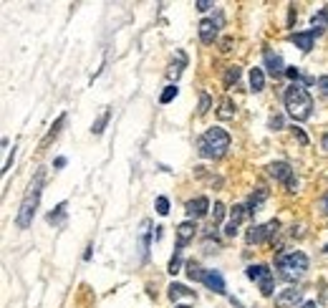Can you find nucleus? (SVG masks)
<instances>
[{
	"label": "nucleus",
	"mask_w": 328,
	"mask_h": 308,
	"mask_svg": "<svg viewBox=\"0 0 328 308\" xmlns=\"http://www.w3.org/2000/svg\"><path fill=\"white\" fill-rule=\"evenodd\" d=\"M43 184H46V169H38V172L33 174V179H31L25 195H23V202H20V210H18V218H15V223H18L20 230H28V228L33 225L36 210H38L41 197H43Z\"/></svg>",
	"instance_id": "obj_1"
},
{
	"label": "nucleus",
	"mask_w": 328,
	"mask_h": 308,
	"mask_svg": "<svg viewBox=\"0 0 328 308\" xmlns=\"http://www.w3.org/2000/svg\"><path fill=\"white\" fill-rule=\"evenodd\" d=\"M285 109H288V114H290V119H295V121H306V119H311V111H313V99H311V94H308V88L303 86V83H290L288 88H285Z\"/></svg>",
	"instance_id": "obj_2"
},
{
	"label": "nucleus",
	"mask_w": 328,
	"mask_h": 308,
	"mask_svg": "<svg viewBox=\"0 0 328 308\" xmlns=\"http://www.w3.org/2000/svg\"><path fill=\"white\" fill-rule=\"evenodd\" d=\"M197 147H199L197 149L199 157H204V159H220V157H225L227 149H230V134L222 127H210L202 134V139H199Z\"/></svg>",
	"instance_id": "obj_3"
},
{
	"label": "nucleus",
	"mask_w": 328,
	"mask_h": 308,
	"mask_svg": "<svg viewBox=\"0 0 328 308\" xmlns=\"http://www.w3.org/2000/svg\"><path fill=\"white\" fill-rule=\"evenodd\" d=\"M275 268H278V275L283 281H295L301 278L306 270H308V255L301 253V250H288V253H280L275 258Z\"/></svg>",
	"instance_id": "obj_4"
},
{
	"label": "nucleus",
	"mask_w": 328,
	"mask_h": 308,
	"mask_svg": "<svg viewBox=\"0 0 328 308\" xmlns=\"http://www.w3.org/2000/svg\"><path fill=\"white\" fill-rule=\"evenodd\" d=\"M267 174H270L273 179L283 182V184L288 187V192H295V190H298V179L293 177V169H290L288 162H273V164L267 167Z\"/></svg>",
	"instance_id": "obj_5"
},
{
	"label": "nucleus",
	"mask_w": 328,
	"mask_h": 308,
	"mask_svg": "<svg viewBox=\"0 0 328 308\" xmlns=\"http://www.w3.org/2000/svg\"><path fill=\"white\" fill-rule=\"evenodd\" d=\"M280 228V223L278 220H270V223H265V225H253L250 230L245 232V242L248 245H258V242H265V240H270L275 232Z\"/></svg>",
	"instance_id": "obj_6"
},
{
	"label": "nucleus",
	"mask_w": 328,
	"mask_h": 308,
	"mask_svg": "<svg viewBox=\"0 0 328 308\" xmlns=\"http://www.w3.org/2000/svg\"><path fill=\"white\" fill-rule=\"evenodd\" d=\"M301 298H303V291L290 286V288H285L275 296V308H295L301 303Z\"/></svg>",
	"instance_id": "obj_7"
},
{
	"label": "nucleus",
	"mask_w": 328,
	"mask_h": 308,
	"mask_svg": "<svg viewBox=\"0 0 328 308\" xmlns=\"http://www.w3.org/2000/svg\"><path fill=\"white\" fill-rule=\"evenodd\" d=\"M212 293H217V296H225L227 293V288H225V278H222V273L220 270H204V281H202Z\"/></svg>",
	"instance_id": "obj_8"
},
{
	"label": "nucleus",
	"mask_w": 328,
	"mask_h": 308,
	"mask_svg": "<svg viewBox=\"0 0 328 308\" xmlns=\"http://www.w3.org/2000/svg\"><path fill=\"white\" fill-rule=\"evenodd\" d=\"M185 210H187V218H204L207 212H210V200L207 197H195V200H190L187 205H185Z\"/></svg>",
	"instance_id": "obj_9"
},
{
	"label": "nucleus",
	"mask_w": 328,
	"mask_h": 308,
	"mask_svg": "<svg viewBox=\"0 0 328 308\" xmlns=\"http://www.w3.org/2000/svg\"><path fill=\"white\" fill-rule=\"evenodd\" d=\"M197 30H199V41H202V43H207V46L215 43V38H217V23H215V20H210V18L199 20Z\"/></svg>",
	"instance_id": "obj_10"
},
{
	"label": "nucleus",
	"mask_w": 328,
	"mask_h": 308,
	"mask_svg": "<svg viewBox=\"0 0 328 308\" xmlns=\"http://www.w3.org/2000/svg\"><path fill=\"white\" fill-rule=\"evenodd\" d=\"M313 41H316V33H313V30H306V33H290V43H295V48H301L303 53H311Z\"/></svg>",
	"instance_id": "obj_11"
},
{
	"label": "nucleus",
	"mask_w": 328,
	"mask_h": 308,
	"mask_svg": "<svg viewBox=\"0 0 328 308\" xmlns=\"http://www.w3.org/2000/svg\"><path fill=\"white\" fill-rule=\"evenodd\" d=\"M265 69L270 71V76H283L285 74V66H283V58L273 51H265Z\"/></svg>",
	"instance_id": "obj_12"
},
{
	"label": "nucleus",
	"mask_w": 328,
	"mask_h": 308,
	"mask_svg": "<svg viewBox=\"0 0 328 308\" xmlns=\"http://www.w3.org/2000/svg\"><path fill=\"white\" fill-rule=\"evenodd\" d=\"M195 230L197 228H195V223H192V220H187V223H182V225L177 228V250H182V248L195 237Z\"/></svg>",
	"instance_id": "obj_13"
},
{
	"label": "nucleus",
	"mask_w": 328,
	"mask_h": 308,
	"mask_svg": "<svg viewBox=\"0 0 328 308\" xmlns=\"http://www.w3.org/2000/svg\"><path fill=\"white\" fill-rule=\"evenodd\" d=\"M245 275H248L253 283H262V281L273 278V270H270L267 265H250V268L245 270Z\"/></svg>",
	"instance_id": "obj_14"
},
{
	"label": "nucleus",
	"mask_w": 328,
	"mask_h": 308,
	"mask_svg": "<svg viewBox=\"0 0 328 308\" xmlns=\"http://www.w3.org/2000/svg\"><path fill=\"white\" fill-rule=\"evenodd\" d=\"M149 228H152V223L149 220H141V230H139V253H141V260L149 258Z\"/></svg>",
	"instance_id": "obj_15"
},
{
	"label": "nucleus",
	"mask_w": 328,
	"mask_h": 308,
	"mask_svg": "<svg viewBox=\"0 0 328 308\" xmlns=\"http://www.w3.org/2000/svg\"><path fill=\"white\" fill-rule=\"evenodd\" d=\"M326 28H328V5H323V8L313 15V20H311V30H313L316 36H321Z\"/></svg>",
	"instance_id": "obj_16"
},
{
	"label": "nucleus",
	"mask_w": 328,
	"mask_h": 308,
	"mask_svg": "<svg viewBox=\"0 0 328 308\" xmlns=\"http://www.w3.org/2000/svg\"><path fill=\"white\" fill-rule=\"evenodd\" d=\"M185 66H187V56H185L182 51H177V64H172V66H169V71H167V76L172 78V81H177V78L182 76V71H185Z\"/></svg>",
	"instance_id": "obj_17"
},
{
	"label": "nucleus",
	"mask_w": 328,
	"mask_h": 308,
	"mask_svg": "<svg viewBox=\"0 0 328 308\" xmlns=\"http://www.w3.org/2000/svg\"><path fill=\"white\" fill-rule=\"evenodd\" d=\"M64 124H66V114H61V116H58V119L53 121L51 132H48V134L43 137V142H41V149H46V147H48V144H51V142H53V139L58 137V132H61V127H64Z\"/></svg>",
	"instance_id": "obj_18"
},
{
	"label": "nucleus",
	"mask_w": 328,
	"mask_h": 308,
	"mask_svg": "<svg viewBox=\"0 0 328 308\" xmlns=\"http://www.w3.org/2000/svg\"><path fill=\"white\" fill-rule=\"evenodd\" d=\"M265 88V71L262 69H253L250 71V91L253 94H260Z\"/></svg>",
	"instance_id": "obj_19"
},
{
	"label": "nucleus",
	"mask_w": 328,
	"mask_h": 308,
	"mask_svg": "<svg viewBox=\"0 0 328 308\" xmlns=\"http://www.w3.org/2000/svg\"><path fill=\"white\" fill-rule=\"evenodd\" d=\"M167 291H169V298H172V301H177V298H182V296L197 298L195 291H190V288H187V286H182V283H172V286H169Z\"/></svg>",
	"instance_id": "obj_20"
},
{
	"label": "nucleus",
	"mask_w": 328,
	"mask_h": 308,
	"mask_svg": "<svg viewBox=\"0 0 328 308\" xmlns=\"http://www.w3.org/2000/svg\"><path fill=\"white\" fill-rule=\"evenodd\" d=\"M265 197H267V190H265V187H260L258 192L250 195V200H248V215H255V212H258V205H260Z\"/></svg>",
	"instance_id": "obj_21"
},
{
	"label": "nucleus",
	"mask_w": 328,
	"mask_h": 308,
	"mask_svg": "<svg viewBox=\"0 0 328 308\" xmlns=\"http://www.w3.org/2000/svg\"><path fill=\"white\" fill-rule=\"evenodd\" d=\"M217 116H220V119H232V116H235V104H232V99H227V96H225V99L220 101Z\"/></svg>",
	"instance_id": "obj_22"
},
{
	"label": "nucleus",
	"mask_w": 328,
	"mask_h": 308,
	"mask_svg": "<svg viewBox=\"0 0 328 308\" xmlns=\"http://www.w3.org/2000/svg\"><path fill=\"white\" fill-rule=\"evenodd\" d=\"M109 119H111V109H104V111H101V116H99V119L94 121V127H91V134H96V137H99V134H101V132L106 129Z\"/></svg>",
	"instance_id": "obj_23"
},
{
	"label": "nucleus",
	"mask_w": 328,
	"mask_h": 308,
	"mask_svg": "<svg viewBox=\"0 0 328 308\" xmlns=\"http://www.w3.org/2000/svg\"><path fill=\"white\" fill-rule=\"evenodd\" d=\"M245 215H248V205H235L232 210H230V225H240L243 220H245Z\"/></svg>",
	"instance_id": "obj_24"
},
{
	"label": "nucleus",
	"mask_w": 328,
	"mask_h": 308,
	"mask_svg": "<svg viewBox=\"0 0 328 308\" xmlns=\"http://www.w3.org/2000/svg\"><path fill=\"white\" fill-rule=\"evenodd\" d=\"M240 74H243L240 66H227L225 69V88H232V83L240 81Z\"/></svg>",
	"instance_id": "obj_25"
},
{
	"label": "nucleus",
	"mask_w": 328,
	"mask_h": 308,
	"mask_svg": "<svg viewBox=\"0 0 328 308\" xmlns=\"http://www.w3.org/2000/svg\"><path fill=\"white\" fill-rule=\"evenodd\" d=\"M66 207H68L66 202H61V205H56V210H53V212H48V218H46V220H48V223H53V225L64 223V218H66Z\"/></svg>",
	"instance_id": "obj_26"
},
{
	"label": "nucleus",
	"mask_w": 328,
	"mask_h": 308,
	"mask_svg": "<svg viewBox=\"0 0 328 308\" xmlns=\"http://www.w3.org/2000/svg\"><path fill=\"white\" fill-rule=\"evenodd\" d=\"M187 278H190V281H204V270L197 265L195 260L187 263Z\"/></svg>",
	"instance_id": "obj_27"
},
{
	"label": "nucleus",
	"mask_w": 328,
	"mask_h": 308,
	"mask_svg": "<svg viewBox=\"0 0 328 308\" xmlns=\"http://www.w3.org/2000/svg\"><path fill=\"white\" fill-rule=\"evenodd\" d=\"M212 109V99H210V94H199V104H197V114L199 116H204L207 111Z\"/></svg>",
	"instance_id": "obj_28"
},
{
	"label": "nucleus",
	"mask_w": 328,
	"mask_h": 308,
	"mask_svg": "<svg viewBox=\"0 0 328 308\" xmlns=\"http://www.w3.org/2000/svg\"><path fill=\"white\" fill-rule=\"evenodd\" d=\"M177 94H180V88H177V83H169V86H167V88L162 91V96H159V101H162V104H169V101H172V99H174Z\"/></svg>",
	"instance_id": "obj_29"
},
{
	"label": "nucleus",
	"mask_w": 328,
	"mask_h": 308,
	"mask_svg": "<svg viewBox=\"0 0 328 308\" xmlns=\"http://www.w3.org/2000/svg\"><path fill=\"white\" fill-rule=\"evenodd\" d=\"M180 268H182V250H174V255H172V260H169V273L172 275H177L180 273Z\"/></svg>",
	"instance_id": "obj_30"
},
{
	"label": "nucleus",
	"mask_w": 328,
	"mask_h": 308,
	"mask_svg": "<svg viewBox=\"0 0 328 308\" xmlns=\"http://www.w3.org/2000/svg\"><path fill=\"white\" fill-rule=\"evenodd\" d=\"M222 218H225V205H222V202H215V207H212V220H215V225H220Z\"/></svg>",
	"instance_id": "obj_31"
},
{
	"label": "nucleus",
	"mask_w": 328,
	"mask_h": 308,
	"mask_svg": "<svg viewBox=\"0 0 328 308\" xmlns=\"http://www.w3.org/2000/svg\"><path fill=\"white\" fill-rule=\"evenodd\" d=\"M154 207H157L159 215H167V212H169V200H167V197H157V205H154Z\"/></svg>",
	"instance_id": "obj_32"
},
{
	"label": "nucleus",
	"mask_w": 328,
	"mask_h": 308,
	"mask_svg": "<svg viewBox=\"0 0 328 308\" xmlns=\"http://www.w3.org/2000/svg\"><path fill=\"white\" fill-rule=\"evenodd\" d=\"M267 129H273V132H278V129H283V116H280V114H275V116H270V121H267Z\"/></svg>",
	"instance_id": "obj_33"
},
{
	"label": "nucleus",
	"mask_w": 328,
	"mask_h": 308,
	"mask_svg": "<svg viewBox=\"0 0 328 308\" xmlns=\"http://www.w3.org/2000/svg\"><path fill=\"white\" fill-rule=\"evenodd\" d=\"M285 76H288V78H293V83H295V81L301 78V71H298L295 66H288V69H285Z\"/></svg>",
	"instance_id": "obj_34"
},
{
	"label": "nucleus",
	"mask_w": 328,
	"mask_h": 308,
	"mask_svg": "<svg viewBox=\"0 0 328 308\" xmlns=\"http://www.w3.org/2000/svg\"><path fill=\"white\" fill-rule=\"evenodd\" d=\"M316 86L321 88V94H323V96H328V76H321L318 81H316Z\"/></svg>",
	"instance_id": "obj_35"
},
{
	"label": "nucleus",
	"mask_w": 328,
	"mask_h": 308,
	"mask_svg": "<svg viewBox=\"0 0 328 308\" xmlns=\"http://www.w3.org/2000/svg\"><path fill=\"white\" fill-rule=\"evenodd\" d=\"M195 8L199 10V13H204V10H210V8H215V5H212L210 0H197V3H195Z\"/></svg>",
	"instance_id": "obj_36"
},
{
	"label": "nucleus",
	"mask_w": 328,
	"mask_h": 308,
	"mask_svg": "<svg viewBox=\"0 0 328 308\" xmlns=\"http://www.w3.org/2000/svg\"><path fill=\"white\" fill-rule=\"evenodd\" d=\"M293 134H295V139H298L301 144H308V137H306V132H303V129H293Z\"/></svg>",
	"instance_id": "obj_37"
},
{
	"label": "nucleus",
	"mask_w": 328,
	"mask_h": 308,
	"mask_svg": "<svg viewBox=\"0 0 328 308\" xmlns=\"http://www.w3.org/2000/svg\"><path fill=\"white\" fill-rule=\"evenodd\" d=\"M227 51H232V38H225L222 41V53H227Z\"/></svg>",
	"instance_id": "obj_38"
},
{
	"label": "nucleus",
	"mask_w": 328,
	"mask_h": 308,
	"mask_svg": "<svg viewBox=\"0 0 328 308\" xmlns=\"http://www.w3.org/2000/svg\"><path fill=\"white\" fill-rule=\"evenodd\" d=\"M13 157H15V149H13V152H10V157L5 159V164H3V172H8V169H10V164H13Z\"/></svg>",
	"instance_id": "obj_39"
},
{
	"label": "nucleus",
	"mask_w": 328,
	"mask_h": 308,
	"mask_svg": "<svg viewBox=\"0 0 328 308\" xmlns=\"http://www.w3.org/2000/svg\"><path fill=\"white\" fill-rule=\"evenodd\" d=\"M298 308H318V303L316 301H306V303H301Z\"/></svg>",
	"instance_id": "obj_40"
},
{
	"label": "nucleus",
	"mask_w": 328,
	"mask_h": 308,
	"mask_svg": "<svg viewBox=\"0 0 328 308\" xmlns=\"http://www.w3.org/2000/svg\"><path fill=\"white\" fill-rule=\"evenodd\" d=\"M53 164H56V167H58V169H61V167H66V157H58V159H56V162H53Z\"/></svg>",
	"instance_id": "obj_41"
},
{
	"label": "nucleus",
	"mask_w": 328,
	"mask_h": 308,
	"mask_svg": "<svg viewBox=\"0 0 328 308\" xmlns=\"http://www.w3.org/2000/svg\"><path fill=\"white\" fill-rule=\"evenodd\" d=\"M321 144H323V149H326V152H328V132H326V134H323V139H321Z\"/></svg>",
	"instance_id": "obj_42"
},
{
	"label": "nucleus",
	"mask_w": 328,
	"mask_h": 308,
	"mask_svg": "<svg viewBox=\"0 0 328 308\" xmlns=\"http://www.w3.org/2000/svg\"><path fill=\"white\" fill-rule=\"evenodd\" d=\"M323 212L328 215V195H326V200H323Z\"/></svg>",
	"instance_id": "obj_43"
},
{
	"label": "nucleus",
	"mask_w": 328,
	"mask_h": 308,
	"mask_svg": "<svg viewBox=\"0 0 328 308\" xmlns=\"http://www.w3.org/2000/svg\"><path fill=\"white\" fill-rule=\"evenodd\" d=\"M174 308H190V306H174Z\"/></svg>",
	"instance_id": "obj_44"
},
{
	"label": "nucleus",
	"mask_w": 328,
	"mask_h": 308,
	"mask_svg": "<svg viewBox=\"0 0 328 308\" xmlns=\"http://www.w3.org/2000/svg\"><path fill=\"white\" fill-rule=\"evenodd\" d=\"M323 250H326V253H328V245H326V248H323Z\"/></svg>",
	"instance_id": "obj_45"
}]
</instances>
